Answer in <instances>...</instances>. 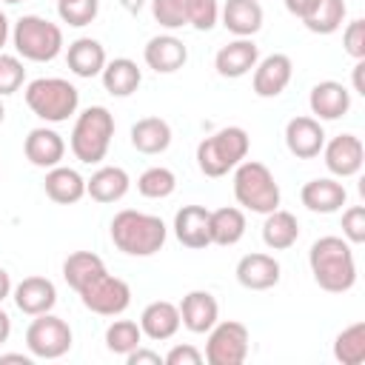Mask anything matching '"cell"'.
Returning <instances> with one entry per match:
<instances>
[{"instance_id":"obj_1","label":"cell","mask_w":365,"mask_h":365,"mask_svg":"<svg viewBox=\"0 0 365 365\" xmlns=\"http://www.w3.org/2000/svg\"><path fill=\"white\" fill-rule=\"evenodd\" d=\"M308 265L314 282L328 294H345L356 282V262L345 237H319L308 251Z\"/></svg>"},{"instance_id":"obj_2","label":"cell","mask_w":365,"mask_h":365,"mask_svg":"<svg viewBox=\"0 0 365 365\" xmlns=\"http://www.w3.org/2000/svg\"><path fill=\"white\" fill-rule=\"evenodd\" d=\"M168 228L160 217L123 208L111 220V242L128 257H151L165 245Z\"/></svg>"},{"instance_id":"obj_3","label":"cell","mask_w":365,"mask_h":365,"mask_svg":"<svg viewBox=\"0 0 365 365\" xmlns=\"http://www.w3.org/2000/svg\"><path fill=\"white\" fill-rule=\"evenodd\" d=\"M111 137H114V117H111V111L106 106H88L86 111L77 114L71 137H68V145H71V154L80 163L94 165V163L106 160Z\"/></svg>"},{"instance_id":"obj_4","label":"cell","mask_w":365,"mask_h":365,"mask_svg":"<svg viewBox=\"0 0 365 365\" xmlns=\"http://www.w3.org/2000/svg\"><path fill=\"white\" fill-rule=\"evenodd\" d=\"M248 131L240 125H225L197 145V165L205 177H225L248 157Z\"/></svg>"},{"instance_id":"obj_5","label":"cell","mask_w":365,"mask_h":365,"mask_svg":"<svg viewBox=\"0 0 365 365\" xmlns=\"http://www.w3.org/2000/svg\"><path fill=\"white\" fill-rule=\"evenodd\" d=\"M234 197L251 214H268L279 208V182L271 168L257 160H242L234 168Z\"/></svg>"},{"instance_id":"obj_6","label":"cell","mask_w":365,"mask_h":365,"mask_svg":"<svg viewBox=\"0 0 365 365\" xmlns=\"http://www.w3.org/2000/svg\"><path fill=\"white\" fill-rule=\"evenodd\" d=\"M26 106L46 123H66L80 106V91L63 77H37L26 86Z\"/></svg>"},{"instance_id":"obj_7","label":"cell","mask_w":365,"mask_h":365,"mask_svg":"<svg viewBox=\"0 0 365 365\" xmlns=\"http://www.w3.org/2000/svg\"><path fill=\"white\" fill-rule=\"evenodd\" d=\"M14 48L23 60L48 63L63 51V29L40 14H23L11 29Z\"/></svg>"},{"instance_id":"obj_8","label":"cell","mask_w":365,"mask_h":365,"mask_svg":"<svg viewBox=\"0 0 365 365\" xmlns=\"http://www.w3.org/2000/svg\"><path fill=\"white\" fill-rule=\"evenodd\" d=\"M151 14L163 29L191 26L197 31H211L220 17L217 0H151Z\"/></svg>"},{"instance_id":"obj_9","label":"cell","mask_w":365,"mask_h":365,"mask_svg":"<svg viewBox=\"0 0 365 365\" xmlns=\"http://www.w3.org/2000/svg\"><path fill=\"white\" fill-rule=\"evenodd\" d=\"M74 334L66 319L54 317L51 311L37 314L26 328V348L34 359H60L71 351Z\"/></svg>"},{"instance_id":"obj_10","label":"cell","mask_w":365,"mask_h":365,"mask_svg":"<svg viewBox=\"0 0 365 365\" xmlns=\"http://www.w3.org/2000/svg\"><path fill=\"white\" fill-rule=\"evenodd\" d=\"M77 294H80L83 305L91 314H100V317H117L131 305L128 282L120 279V277H111L108 271H100L97 277H91Z\"/></svg>"},{"instance_id":"obj_11","label":"cell","mask_w":365,"mask_h":365,"mask_svg":"<svg viewBox=\"0 0 365 365\" xmlns=\"http://www.w3.org/2000/svg\"><path fill=\"white\" fill-rule=\"evenodd\" d=\"M251 348V334L242 322L237 319H225L217 322L208 331V342H205V359L211 365H242Z\"/></svg>"},{"instance_id":"obj_12","label":"cell","mask_w":365,"mask_h":365,"mask_svg":"<svg viewBox=\"0 0 365 365\" xmlns=\"http://www.w3.org/2000/svg\"><path fill=\"white\" fill-rule=\"evenodd\" d=\"M322 157H325V168L334 177L345 180V177L359 174V168L365 163V148L356 134H339L322 145Z\"/></svg>"},{"instance_id":"obj_13","label":"cell","mask_w":365,"mask_h":365,"mask_svg":"<svg viewBox=\"0 0 365 365\" xmlns=\"http://www.w3.org/2000/svg\"><path fill=\"white\" fill-rule=\"evenodd\" d=\"M291 77H294L291 57L288 54H268V57L257 60L251 86H254V94L257 97H265L268 100V97H279L288 88Z\"/></svg>"},{"instance_id":"obj_14","label":"cell","mask_w":365,"mask_h":365,"mask_svg":"<svg viewBox=\"0 0 365 365\" xmlns=\"http://www.w3.org/2000/svg\"><path fill=\"white\" fill-rule=\"evenodd\" d=\"M285 145L297 160H314L319 157L322 145H325V131L322 123L317 117H291L285 123Z\"/></svg>"},{"instance_id":"obj_15","label":"cell","mask_w":365,"mask_h":365,"mask_svg":"<svg viewBox=\"0 0 365 365\" xmlns=\"http://www.w3.org/2000/svg\"><path fill=\"white\" fill-rule=\"evenodd\" d=\"M177 308H180V325L188 328L191 334H208L220 319V305L211 291H200V288L188 291Z\"/></svg>"},{"instance_id":"obj_16","label":"cell","mask_w":365,"mask_h":365,"mask_svg":"<svg viewBox=\"0 0 365 365\" xmlns=\"http://www.w3.org/2000/svg\"><path fill=\"white\" fill-rule=\"evenodd\" d=\"M143 60L148 68H154L157 74H174L188 63V48L180 37L174 34H157L145 43L143 48Z\"/></svg>"},{"instance_id":"obj_17","label":"cell","mask_w":365,"mask_h":365,"mask_svg":"<svg viewBox=\"0 0 365 365\" xmlns=\"http://www.w3.org/2000/svg\"><path fill=\"white\" fill-rule=\"evenodd\" d=\"M174 237L194 251L211 245V211L202 205H182L174 214Z\"/></svg>"},{"instance_id":"obj_18","label":"cell","mask_w":365,"mask_h":365,"mask_svg":"<svg viewBox=\"0 0 365 365\" xmlns=\"http://www.w3.org/2000/svg\"><path fill=\"white\" fill-rule=\"evenodd\" d=\"M279 262L271 257V254H262V251H254V254H245L240 262H237V282L248 291H268L279 282Z\"/></svg>"},{"instance_id":"obj_19","label":"cell","mask_w":365,"mask_h":365,"mask_svg":"<svg viewBox=\"0 0 365 365\" xmlns=\"http://www.w3.org/2000/svg\"><path fill=\"white\" fill-rule=\"evenodd\" d=\"M257 60H259L257 43H254L251 37H237V40H231L228 46H222V48L217 51L214 68H217L220 77L237 80V77H245V74L257 66Z\"/></svg>"},{"instance_id":"obj_20","label":"cell","mask_w":365,"mask_h":365,"mask_svg":"<svg viewBox=\"0 0 365 365\" xmlns=\"http://www.w3.org/2000/svg\"><path fill=\"white\" fill-rule=\"evenodd\" d=\"M23 154H26V160L31 165L48 171V168L60 165V160L66 157V140L54 128H46V125L31 128L26 143H23Z\"/></svg>"},{"instance_id":"obj_21","label":"cell","mask_w":365,"mask_h":365,"mask_svg":"<svg viewBox=\"0 0 365 365\" xmlns=\"http://www.w3.org/2000/svg\"><path fill=\"white\" fill-rule=\"evenodd\" d=\"M11 297H14V305L23 314H29V317L46 314V311H51L57 305V288L46 277H26V279H20L11 288Z\"/></svg>"},{"instance_id":"obj_22","label":"cell","mask_w":365,"mask_h":365,"mask_svg":"<svg viewBox=\"0 0 365 365\" xmlns=\"http://www.w3.org/2000/svg\"><path fill=\"white\" fill-rule=\"evenodd\" d=\"M299 200L308 211L314 214H334L345 205L348 200V191L339 180L334 177H317V180H308L299 191Z\"/></svg>"},{"instance_id":"obj_23","label":"cell","mask_w":365,"mask_h":365,"mask_svg":"<svg viewBox=\"0 0 365 365\" xmlns=\"http://www.w3.org/2000/svg\"><path fill=\"white\" fill-rule=\"evenodd\" d=\"M308 106L317 120H339L351 108V91L336 80H322L311 88Z\"/></svg>"},{"instance_id":"obj_24","label":"cell","mask_w":365,"mask_h":365,"mask_svg":"<svg viewBox=\"0 0 365 365\" xmlns=\"http://www.w3.org/2000/svg\"><path fill=\"white\" fill-rule=\"evenodd\" d=\"M140 331H143V336H148L154 342L171 339L180 331V308L168 299L148 302L140 314Z\"/></svg>"},{"instance_id":"obj_25","label":"cell","mask_w":365,"mask_h":365,"mask_svg":"<svg viewBox=\"0 0 365 365\" xmlns=\"http://www.w3.org/2000/svg\"><path fill=\"white\" fill-rule=\"evenodd\" d=\"M66 63H68L71 74H77L83 80H91V77H100V71H103V66L108 60H106V48L100 46V40H94V37H77L74 43H68Z\"/></svg>"},{"instance_id":"obj_26","label":"cell","mask_w":365,"mask_h":365,"mask_svg":"<svg viewBox=\"0 0 365 365\" xmlns=\"http://www.w3.org/2000/svg\"><path fill=\"white\" fill-rule=\"evenodd\" d=\"M43 188H46V197L57 205H71V202L86 197V180L80 177L77 168H68V165L48 168L46 180H43Z\"/></svg>"},{"instance_id":"obj_27","label":"cell","mask_w":365,"mask_h":365,"mask_svg":"<svg viewBox=\"0 0 365 365\" xmlns=\"http://www.w3.org/2000/svg\"><path fill=\"white\" fill-rule=\"evenodd\" d=\"M128 188H131V180L120 165H103L86 180V194L94 202H117L128 194Z\"/></svg>"},{"instance_id":"obj_28","label":"cell","mask_w":365,"mask_h":365,"mask_svg":"<svg viewBox=\"0 0 365 365\" xmlns=\"http://www.w3.org/2000/svg\"><path fill=\"white\" fill-rule=\"evenodd\" d=\"M220 17H222V26L234 37H254L262 29V6H259V0H225Z\"/></svg>"},{"instance_id":"obj_29","label":"cell","mask_w":365,"mask_h":365,"mask_svg":"<svg viewBox=\"0 0 365 365\" xmlns=\"http://www.w3.org/2000/svg\"><path fill=\"white\" fill-rule=\"evenodd\" d=\"M100 80H103V88L111 94V97H128L140 88L143 83V71L134 60L128 57H114L103 66L100 71Z\"/></svg>"},{"instance_id":"obj_30","label":"cell","mask_w":365,"mask_h":365,"mask_svg":"<svg viewBox=\"0 0 365 365\" xmlns=\"http://www.w3.org/2000/svg\"><path fill=\"white\" fill-rule=\"evenodd\" d=\"M131 145L140 154H163L171 145V125L163 117H143L131 125Z\"/></svg>"},{"instance_id":"obj_31","label":"cell","mask_w":365,"mask_h":365,"mask_svg":"<svg viewBox=\"0 0 365 365\" xmlns=\"http://www.w3.org/2000/svg\"><path fill=\"white\" fill-rule=\"evenodd\" d=\"M299 240V222L291 211H282V208H274L265 214V222H262V242L271 248V251H285L291 248L294 242Z\"/></svg>"},{"instance_id":"obj_32","label":"cell","mask_w":365,"mask_h":365,"mask_svg":"<svg viewBox=\"0 0 365 365\" xmlns=\"http://www.w3.org/2000/svg\"><path fill=\"white\" fill-rule=\"evenodd\" d=\"M245 237V214L242 208L225 205L211 211V242L214 245H237Z\"/></svg>"},{"instance_id":"obj_33","label":"cell","mask_w":365,"mask_h":365,"mask_svg":"<svg viewBox=\"0 0 365 365\" xmlns=\"http://www.w3.org/2000/svg\"><path fill=\"white\" fill-rule=\"evenodd\" d=\"M345 14H348L345 0H319L311 9V14L302 17V26L308 31H314V34H334L342 26Z\"/></svg>"},{"instance_id":"obj_34","label":"cell","mask_w":365,"mask_h":365,"mask_svg":"<svg viewBox=\"0 0 365 365\" xmlns=\"http://www.w3.org/2000/svg\"><path fill=\"white\" fill-rule=\"evenodd\" d=\"M100 271H106V262L94 254V251H74V254H68L66 257V262H63V279L74 288V291H80L91 277H97Z\"/></svg>"},{"instance_id":"obj_35","label":"cell","mask_w":365,"mask_h":365,"mask_svg":"<svg viewBox=\"0 0 365 365\" xmlns=\"http://www.w3.org/2000/svg\"><path fill=\"white\" fill-rule=\"evenodd\" d=\"M334 359L342 365H362L365 362V322H354L336 334Z\"/></svg>"},{"instance_id":"obj_36","label":"cell","mask_w":365,"mask_h":365,"mask_svg":"<svg viewBox=\"0 0 365 365\" xmlns=\"http://www.w3.org/2000/svg\"><path fill=\"white\" fill-rule=\"evenodd\" d=\"M174 188H177V177L165 165H151L137 177V191L145 200H165L174 194Z\"/></svg>"},{"instance_id":"obj_37","label":"cell","mask_w":365,"mask_h":365,"mask_svg":"<svg viewBox=\"0 0 365 365\" xmlns=\"http://www.w3.org/2000/svg\"><path fill=\"white\" fill-rule=\"evenodd\" d=\"M137 345H143V331L140 322L134 319H114L106 328V348L117 356H125L128 351H134Z\"/></svg>"},{"instance_id":"obj_38","label":"cell","mask_w":365,"mask_h":365,"mask_svg":"<svg viewBox=\"0 0 365 365\" xmlns=\"http://www.w3.org/2000/svg\"><path fill=\"white\" fill-rule=\"evenodd\" d=\"M97 11H100V0H66V3H57L60 20L74 26V29H83V26L94 23Z\"/></svg>"},{"instance_id":"obj_39","label":"cell","mask_w":365,"mask_h":365,"mask_svg":"<svg viewBox=\"0 0 365 365\" xmlns=\"http://www.w3.org/2000/svg\"><path fill=\"white\" fill-rule=\"evenodd\" d=\"M26 80V68H23V60L14 57V54H3L0 51V97L6 94H14Z\"/></svg>"},{"instance_id":"obj_40","label":"cell","mask_w":365,"mask_h":365,"mask_svg":"<svg viewBox=\"0 0 365 365\" xmlns=\"http://www.w3.org/2000/svg\"><path fill=\"white\" fill-rule=\"evenodd\" d=\"M342 237L351 245L365 242V208L362 205H351L342 211Z\"/></svg>"},{"instance_id":"obj_41","label":"cell","mask_w":365,"mask_h":365,"mask_svg":"<svg viewBox=\"0 0 365 365\" xmlns=\"http://www.w3.org/2000/svg\"><path fill=\"white\" fill-rule=\"evenodd\" d=\"M345 54L354 60H365V20H351L342 31Z\"/></svg>"},{"instance_id":"obj_42","label":"cell","mask_w":365,"mask_h":365,"mask_svg":"<svg viewBox=\"0 0 365 365\" xmlns=\"http://www.w3.org/2000/svg\"><path fill=\"white\" fill-rule=\"evenodd\" d=\"M205 356L194 348V345H174L165 356H163V365H200Z\"/></svg>"},{"instance_id":"obj_43","label":"cell","mask_w":365,"mask_h":365,"mask_svg":"<svg viewBox=\"0 0 365 365\" xmlns=\"http://www.w3.org/2000/svg\"><path fill=\"white\" fill-rule=\"evenodd\" d=\"M125 362H128V365H163V356H160L157 351H148V348L137 345L134 351L125 354Z\"/></svg>"},{"instance_id":"obj_44","label":"cell","mask_w":365,"mask_h":365,"mask_svg":"<svg viewBox=\"0 0 365 365\" xmlns=\"http://www.w3.org/2000/svg\"><path fill=\"white\" fill-rule=\"evenodd\" d=\"M282 3H285V9H288L294 17H299V20H302L305 14H311V9H314L319 0H282Z\"/></svg>"},{"instance_id":"obj_45","label":"cell","mask_w":365,"mask_h":365,"mask_svg":"<svg viewBox=\"0 0 365 365\" xmlns=\"http://www.w3.org/2000/svg\"><path fill=\"white\" fill-rule=\"evenodd\" d=\"M6 297H11V277H9L6 268H0V302H3Z\"/></svg>"},{"instance_id":"obj_46","label":"cell","mask_w":365,"mask_h":365,"mask_svg":"<svg viewBox=\"0 0 365 365\" xmlns=\"http://www.w3.org/2000/svg\"><path fill=\"white\" fill-rule=\"evenodd\" d=\"M9 334H11V317L0 308V345L9 339Z\"/></svg>"},{"instance_id":"obj_47","label":"cell","mask_w":365,"mask_h":365,"mask_svg":"<svg viewBox=\"0 0 365 365\" xmlns=\"http://www.w3.org/2000/svg\"><path fill=\"white\" fill-rule=\"evenodd\" d=\"M362 60H356V66H354V91H359V94H365V88H362Z\"/></svg>"},{"instance_id":"obj_48","label":"cell","mask_w":365,"mask_h":365,"mask_svg":"<svg viewBox=\"0 0 365 365\" xmlns=\"http://www.w3.org/2000/svg\"><path fill=\"white\" fill-rule=\"evenodd\" d=\"M0 362H20V365H31V356H26V354H0Z\"/></svg>"},{"instance_id":"obj_49","label":"cell","mask_w":365,"mask_h":365,"mask_svg":"<svg viewBox=\"0 0 365 365\" xmlns=\"http://www.w3.org/2000/svg\"><path fill=\"white\" fill-rule=\"evenodd\" d=\"M11 37V29H9V17L0 11V48L6 46V40Z\"/></svg>"},{"instance_id":"obj_50","label":"cell","mask_w":365,"mask_h":365,"mask_svg":"<svg viewBox=\"0 0 365 365\" xmlns=\"http://www.w3.org/2000/svg\"><path fill=\"white\" fill-rule=\"evenodd\" d=\"M3 117H6V106H3V100H0V123H3Z\"/></svg>"},{"instance_id":"obj_51","label":"cell","mask_w":365,"mask_h":365,"mask_svg":"<svg viewBox=\"0 0 365 365\" xmlns=\"http://www.w3.org/2000/svg\"><path fill=\"white\" fill-rule=\"evenodd\" d=\"M3 3H23V0H3Z\"/></svg>"},{"instance_id":"obj_52","label":"cell","mask_w":365,"mask_h":365,"mask_svg":"<svg viewBox=\"0 0 365 365\" xmlns=\"http://www.w3.org/2000/svg\"><path fill=\"white\" fill-rule=\"evenodd\" d=\"M57 3H66V0H57Z\"/></svg>"}]
</instances>
